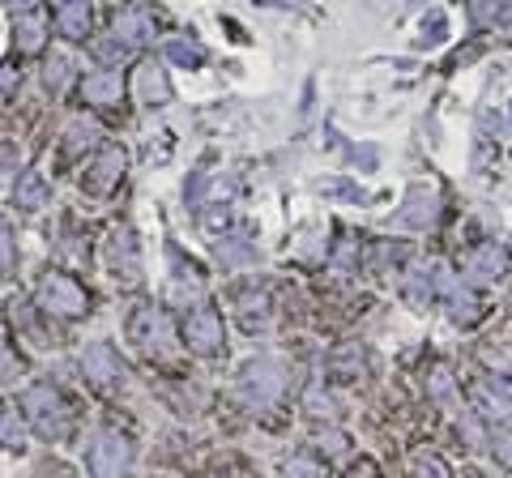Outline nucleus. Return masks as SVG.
<instances>
[{"label":"nucleus","instance_id":"1","mask_svg":"<svg viewBox=\"0 0 512 478\" xmlns=\"http://www.w3.org/2000/svg\"><path fill=\"white\" fill-rule=\"evenodd\" d=\"M22 414L39 427L43 436H64L69 427V410H64V397L52 385H30L22 393Z\"/></svg>","mask_w":512,"mask_h":478},{"label":"nucleus","instance_id":"2","mask_svg":"<svg viewBox=\"0 0 512 478\" xmlns=\"http://www.w3.org/2000/svg\"><path fill=\"white\" fill-rule=\"evenodd\" d=\"M90 474L94 478H120L128 466H133V440L124 432H99L90 444Z\"/></svg>","mask_w":512,"mask_h":478},{"label":"nucleus","instance_id":"3","mask_svg":"<svg viewBox=\"0 0 512 478\" xmlns=\"http://www.w3.org/2000/svg\"><path fill=\"white\" fill-rule=\"evenodd\" d=\"M239 389H244V402L248 406H269L286 389V368H282L278 359H256V363H248V368H244Z\"/></svg>","mask_w":512,"mask_h":478},{"label":"nucleus","instance_id":"4","mask_svg":"<svg viewBox=\"0 0 512 478\" xmlns=\"http://www.w3.org/2000/svg\"><path fill=\"white\" fill-rule=\"evenodd\" d=\"M39 304L52 312V316H64V321H73V316H82L86 312V291L77 286V278L69 274H47L43 286H39Z\"/></svg>","mask_w":512,"mask_h":478},{"label":"nucleus","instance_id":"5","mask_svg":"<svg viewBox=\"0 0 512 478\" xmlns=\"http://www.w3.org/2000/svg\"><path fill=\"white\" fill-rule=\"evenodd\" d=\"M107 261H111V274H116L120 282H141V252H137V235L133 227H120L111 231L107 239Z\"/></svg>","mask_w":512,"mask_h":478},{"label":"nucleus","instance_id":"6","mask_svg":"<svg viewBox=\"0 0 512 478\" xmlns=\"http://www.w3.org/2000/svg\"><path fill=\"white\" fill-rule=\"evenodd\" d=\"M184 342L197 350V355H214L222 350V316L214 308H197L184 316Z\"/></svg>","mask_w":512,"mask_h":478},{"label":"nucleus","instance_id":"7","mask_svg":"<svg viewBox=\"0 0 512 478\" xmlns=\"http://www.w3.org/2000/svg\"><path fill=\"white\" fill-rule=\"evenodd\" d=\"M128 338H133L141 350L150 346H167L171 342V321L163 308H137L133 321H128Z\"/></svg>","mask_w":512,"mask_h":478},{"label":"nucleus","instance_id":"8","mask_svg":"<svg viewBox=\"0 0 512 478\" xmlns=\"http://www.w3.org/2000/svg\"><path fill=\"white\" fill-rule=\"evenodd\" d=\"M436 286L444 291L448 312H453V321H457V325H474V321H478V304H474V295L466 291V286H461V278L453 274V269L436 265Z\"/></svg>","mask_w":512,"mask_h":478},{"label":"nucleus","instance_id":"9","mask_svg":"<svg viewBox=\"0 0 512 478\" xmlns=\"http://www.w3.org/2000/svg\"><path fill=\"white\" fill-rule=\"evenodd\" d=\"M124 167H128V158H124L120 146L99 150V158H94L90 171H86V188H90V193H111V188L124 180Z\"/></svg>","mask_w":512,"mask_h":478},{"label":"nucleus","instance_id":"10","mask_svg":"<svg viewBox=\"0 0 512 478\" xmlns=\"http://www.w3.org/2000/svg\"><path fill=\"white\" fill-rule=\"evenodd\" d=\"M436 214H440V193L431 184H414L397 222H402V227H427V222H436Z\"/></svg>","mask_w":512,"mask_h":478},{"label":"nucleus","instance_id":"11","mask_svg":"<svg viewBox=\"0 0 512 478\" xmlns=\"http://www.w3.org/2000/svg\"><path fill=\"white\" fill-rule=\"evenodd\" d=\"M82 372L94 380V385H116V380L124 376L116 350H111L107 342H94L90 350H82Z\"/></svg>","mask_w":512,"mask_h":478},{"label":"nucleus","instance_id":"12","mask_svg":"<svg viewBox=\"0 0 512 478\" xmlns=\"http://www.w3.org/2000/svg\"><path fill=\"white\" fill-rule=\"evenodd\" d=\"M466 274L474 282H500L508 274V257H504V248H495V244H478L470 257H466Z\"/></svg>","mask_w":512,"mask_h":478},{"label":"nucleus","instance_id":"13","mask_svg":"<svg viewBox=\"0 0 512 478\" xmlns=\"http://www.w3.org/2000/svg\"><path fill=\"white\" fill-rule=\"evenodd\" d=\"M120 94H124V73L120 69H99V73H90L82 82V99L94 103V107L120 103Z\"/></svg>","mask_w":512,"mask_h":478},{"label":"nucleus","instance_id":"14","mask_svg":"<svg viewBox=\"0 0 512 478\" xmlns=\"http://www.w3.org/2000/svg\"><path fill=\"white\" fill-rule=\"evenodd\" d=\"M111 35L124 47H141L154 39V18L141 9H124V13H116V22H111Z\"/></svg>","mask_w":512,"mask_h":478},{"label":"nucleus","instance_id":"15","mask_svg":"<svg viewBox=\"0 0 512 478\" xmlns=\"http://www.w3.org/2000/svg\"><path fill=\"white\" fill-rule=\"evenodd\" d=\"M43 43H47V22L39 13H22L18 26H13V47H18L22 56H35V52H43Z\"/></svg>","mask_w":512,"mask_h":478},{"label":"nucleus","instance_id":"16","mask_svg":"<svg viewBox=\"0 0 512 478\" xmlns=\"http://www.w3.org/2000/svg\"><path fill=\"white\" fill-rule=\"evenodd\" d=\"M137 94H141V103H171V82H167V73L158 69V65H141L137 69Z\"/></svg>","mask_w":512,"mask_h":478},{"label":"nucleus","instance_id":"17","mask_svg":"<svg viewBox=\"0 0 512 478\" xmlns=\"http://www.w3.org/2000/svg\"><path fill=\"white\" fill-rule=\"evenodd\" d=\"M56 26H60L64 39H86L90 35V5L86 0H64Z\"/></svg>","mask_w":512,"mask_h":478},{"label":"nucleus","instance_id":"18","mask_svg":"<svg viewBox=\"0 0 512 478\" xmlns=\"http://www.w3.org/2000/svg\"><path fill=\"white\" fill-rule=\"evenodd\" d=\"M0 444L13 453L26 449V419L18 414V406H9V402H0Z\"/></svg>","mask_w":512,"mask_h":478},{"label":"nucleus","instance_id":"19","mask_svg":"<svg viewBox=\"0 0 512 478\" xmlns=\"http://www.w3.org/2000/svg\"><path fill=\"white\" fill-rule=\"evenodd\" d=\"M13 201L22 205V210H39V205H47V184H43V175L39 171H26L18 188H13Z\"/></svg>","mask_w":512,"mask_h":478},{"label":"nucleus","instance_id":"20","mask_svg":"<svg viewBox=\"0 0 512 478\" xmlns=\"http://www.w3.org/2000/svg\"><path fill=\"white\" fill-rule=\"evenodd\" d=\"M239 321H244V329H265L269 325V299L261 291L239 295Z\"/></svg>","mask_w":512,"mask_h":478},{"label":"nucleus","instance_id":"21","mask_svg":"<svg viewBox=\"0 0 512 478\" xmlns=\"http://www.w3.org/2000/svg\"><path fill=\"white\" fill-rule=\"evenodd\" d=\"M363 363L367 355L359 350V342H346L342 350H333V376H342V380H355L363 372Z\"/></svg>","mask_w":512,"mask_h":478},{"label":"nucleus","instance_id":"22","mask_svg":"<svg viewBox=\"0 0 512 478\" xmlns=\"http://www.w3.org/2000/svg\"><path fill=\"white\" fill-rule=\"evenodd\" d=\"M167 60H175V65H184V69H197V65H205V52H201V43L171 39L167 43Z\"/></svg>","mask_w":512,"mask_h":478},{"label":"nucleus","instance_id":"23","mask_svg":"<svg viewBox=\"0 0 512 478\" xmlns=\"http://www.w3.org/2000/svg\"><path fill=\"white\" fill-rule=\"evenodd\" d=\"M252 257L256 252H252V244H244V239H222L218 244V261H227V265H244Z\"/></svg>","mask_w":512,"mask_h":478},{"label":"nucleus","instance_id":"24","mask_svg":"<svg viewBox=\"0 0 512 478\" xmlns=\"http://www.w3.org/2000/svg\"><path fill=\"white\" fill-rule=\"evenodd\" d=\"M13 265H18V239H13L9 222H0V274H9Z\"/></svg>","mask_w":512,"mask_h":478},{"label":"nucleus","instance_id":"25","mask_svg":"<svg viewBox=\"0 0 512 478\" xmlns=\"http://www.w3.org/2000/svg\"><path fill=\"white\" fill-rule=\"evenodd\" d=\"M504 5H508V0H474L470 13H474L478 26H491L495 18H504Z\"/></svg>","mask_w":512,"mask_h":478},{"label":"nucleus","instance_id":"26","mask_svg":"<svg viewBox=\"0 0 512 478\" xmlns=\"http://www.w3.org/2000/svg\"><path fill=\"white\" fill-rule=\"evenodd\" d=\"M474 402L483 406V414H487V419H504V414H508V402H504V397H491L483 385L474 389Z\"/></svg>","mask_w":512,"mask_h":478},{"label":"nucleus","instance_id":"27","mask_svg":"<svg viewBox=\"0 0 512 478\" xmlns=\"http://www.w3.org/2000/svg\"><path fill=\"white\" fill-rule=\"evenodd\" d=\"M282 478H320V466H316V461H308V457H291L282 466Z\"/></svg>","mask_w":512,"mask_h":478},{"label":"nucleus","instance_id":"28","mask_svg":"<svg viewBox=\"0 0 512 478\" xmlns=\"http://www.w3.org/2000/svg\"><path fill=\"white\" fill-rule=\"evenodd\" d=\"M414 478H448V466L440 457H419V466H414Z\"/></svg>","mask_w":512,"mask_h":478},{"label":"nucleus","instance_id":"29","mask_svg":"<svg viewBox=\"0 0 512 478\" xmlns=\"http://www.w3.org/2000/svg\"><path fill=\"white\" fill-rule=\"evenodd\" d=\"M316 444H320V453H325V457H342V453H346V436H342V432H329V436L320 432Z\"/></svg>","mask_w":512,"mask_h":478},{"label":"nucleus","instance_id":"30","mask_svg":"<svg viewBox=\"0 0 512 478\" xmlns=\"http://www.w3.org/2000/svg\"><path fill=\"white\" fill-rule=\"evenodd\" d=\"M69 150H82V146H90V137H94V129H90V124H73V129H69Z\"/></svg>","mask_w":512,"mask_h":478},{"label":"nucleus","instance_id":"31","mask_svg":"<svg viewBox=\"0 0 512 478\" xmlns=\"http://www.w3.org/2000/svg\"><path fill=\"white\" fill-rule=\"evenodd\" d=\"M64 69H69V65H64V60H52V65H47V73H43V82L52 86V90H60V82H64Z\"/></svg>","mask_w":512,"mask_h":478},{"label":"nucleus","instance_id":"32","mask_svg":"<svg viewBox=\"0 0 512 478\" xmlns=\"http://www.w3.org/2000/svg\"><path fill=\"white\" fill-rule=\"evenodd\" d=\"M9 9L22 18V13H35V9H39V0H9Z\"/></svg>","mask_w":512,"mask_h":478},{"label":"nucleus","instance_id":"33","mask_svg":"<svg viewBox=\"0 0 512 478\" xmlns=\"http://www.w3.org/2000/svg\"><path fill=\"white\" fill-rule=\"evenodd\" d=\"M346 478H376V470L367 466V461H359V466H350V474Z\"/></svg>","mask_w":512,"mask_h":478},{"label":"nucleus","instance_id":"34","mask_svg":"<svg viewBox=\"0 0 512 478\" xmlns=\"http://www.w3.org/2000/svg\"><path fill=\"white\" fill-rule=\"evenodd\" d=\"M205 222H210V227L218 231V227H227V222H231V214H227V210H214V214H210V218H205Z\"/></svg>","mask_w":512,"mask_h":478},{"label":"nucleus","instance_id":"35","mask_svg":"<svg viewBox=\"0 0 512 478\" xmlns=\"http://www.w3.org/2000/svg\"><path fill=\"white\" fill-rule=\"evenodd\" d=\"M261 5H274V9H295L299 0H261Z\"/></svg>","mask_w":512,"mask_h":478},{"label":"nucleus","instance_id":"36","mask_svg":"<svg viewBox=\"0 0 512 478\" xmlns=\"http://www.w3.org/2000/svg\"><path fill=\"white\" fill-rule=\"evenodd\" d=\"M0 372H9V355H5V346H0Z\"/></svg>","mask_w":512,"mask_h":478},{"label":"nucleus","instance_id":"37","mask_svg":"<svg viewBox=\"0 0 512 478\" xmlns=\"http://www.w3.org/2000/svg\"><path fill=\"white\" fill-rule=\"evenodd\" d=\"M128 5H137V0H128Z\"/></svg>","mask_w":512,"mask_h":478},{"label":"nucleus","instance_id":"38","mask_svg":"<svg viewBox=\"0 0 512 478\" xmlns=\"http://www.w3.org/2000/svg\"><path fill=\"white\" fill-rule=\"evenodd\" d=\"M56 5H64V0H56Z\"/></svg>","mask_w":512,"mask_h":478}]
</instances>
